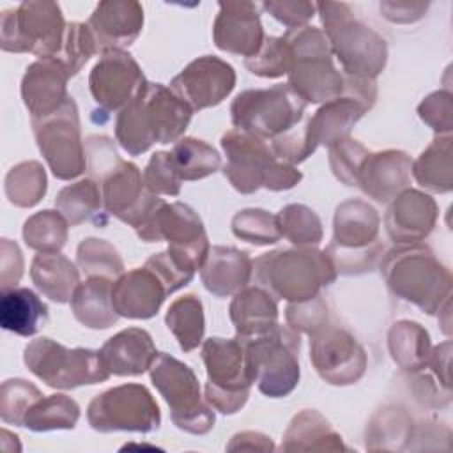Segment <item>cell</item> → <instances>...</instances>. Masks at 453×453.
<instances>
[{"mask_svg":"<svg viewBox=\"0 0 453 453\" xmlns=\"http://www.w3.org/2000/svg\"><path fill=\"white\" fill-rule=\"evenodd\" d=\"M193 110L163 83L145 81L133 99L117 113L115 138L120 147L140 156L154 143L180 140Z\"/></svg>","mask_w":453,"mask_h":453,"instance_id":"cell-1","label":"cell"},{"mask_svg":"<svg viewBox=\"0 0 453 453\" xmlns=\"http://www.w3.org/2000/svg\"><path fill=\"white\" fill-rule=\"evenodd\" d=\"M380 274L396 297L426 315H435L451 299V273L426 244L393 248L380 260Z\"/></svg>","mask_w":453,"mask_h":453,"instance_id":"cell-2","label":"cell"},{"mask_svg":"<svg viewBox=\"0 0 453 453\" xmlns=\"http://www.w3.org/2000/svg\"><path fill=\"white\" fill-rule=\"evenodd\" d=\"M315 7L331 44L333 57H336L342 65V74L375 81L388 62L386 39L359 21L349 4L317 2Z\"/></svg>","mask_w":453,"mask_h":453,"instance_id":"cell-3","label":"cell"},{"mask_svg":"<svg viewBox=\"0 0 453 453\" xmlns=\"http://www.w3.org/2000/svg\"><path fill=\"white\" fill-rule=\"evenodd\" d=\"M258 287L288 303H303L336 280V269L326 251L315 248L274 250L253 260Z\"/></svg>","mask_w":453,"mask_h":453,"instance_id":"cell-4","label":"cell"},{"mask_svg":"<svg viewBox=\"0 0 453 453\" xmlns=\"http://www.w3.org/2000/svg\"><path fill=\"white\" fill-rule=\"evenodd\" d=\"M221 149L226 156L223 175L242 195L260 188L269 191L292 189L303 179L294 165L278 159L265 140L255 134L230 129L221 136Z\"/></svg>","mask_w":453,"mask_h":453,"instance_id":"cell-5","label":"cell"},{"mask_svg":"<svg viewBox=\"0 0 453 453\" xmlns=\"http://www.w3.org/2000/svg\"><path fill=\"white\" fill-rule=\"evenodd\" d=\"M292 50L288 87L306 103H327L343 96V74L333 64V50L317 27L287 30L283 35Z\"/></svg>","mask_w":453,"mask_h":453,"instance_id":"cell-6","label":"cell"},{"mask_svg":"<svg viewBox=\"0 0 453 453\" xmlns=\"http://www.w3.org/2000/svg\"><path fill=\"white\" fill-rule=\"evenodd\" d=\"M379 226L377 211L361 198L345 200L336 207L333 239L324 250L336 273L361 274L375 267L382 255Z\"/></svg>","mask_w":453,"mask_h":453,"instance_id":"cell-7","label":"cell"},{"mask_svg":"<svg viewBox=\"0 0 453 453\" xmlns=\"http://www.w3.org/2000/svg\"><path fill=\"white\" fill-rule=\"evenodd\" d=\"M237 336V334H235ZM246 347V359L253 384L269 398L290 395L299 382V333L288 326H274L257 336H239Z\"/></svg>","mask_w":453,"mask_h":453,"instance_id":"cell-8","label":"cell"},{"mask_svg":"<svg viewBox=\"0 0 453 453\" xmlns=\"http://www.w3.org/2000/svg\"><path fill=\"white\" fill-rule=\"evenodd\" d=\"M65 28L67 23L57 2H21L0 16V46L4 51L57 58L62 51Z\"/></svg>","mask_w":453,"mask_h":453,"instance_id":"cell-9","label":"cell"},{"mask_svg":"<svg viewBox=\"0 0 453 453\" xmlns=\"http://www.w3.org/2000/svg\"><path fill=\"white\" fill-rule=\"evenodd\" d=\"M306 101L287 83L269 88H248L230 104L235 129L262 140H274L304 120Z\"/></svg>","mask_w":453,"mask_h":453,"instance_id":"cell-10","label":"cell"},{"mask_svg":"<svg viewBox=\"0 0 453 453\" xmlns=\"http://www.w3.org/2000/svg\"><path fill=\"white\" fill-rule=\"evenodd\" d=\"M149 373L168 403L170 418L177 428L193 435H203L214 428V411L202 396L198 377L186 363L159 352Z\"/></svg>","mask_w":453,"mask_h":453,"instance_id":"cell-11","label":"cell"},{"mask_svg":"<svg viewBox=\"0 0 453 453\" xmlns=\"http://www.w3.org/2000/svg\"><path fill=\"white\" fill-rule=\"evenodd\" d=\"M207 372L205 400L221 414H235L244 407L253 386L244 342L235 338H207L202 345Z\"/></svg>","mask_w":453,"mask_h":453,"instance_id":"cell-12","label":"cell"},{"mask_svg":"<svg viewBox=\"0 0 453 453\" xmlns=\"http://www.w3.org/2000/svg\"><path fill=\"white\" fill-rule=\"evenodd\" d=\"M23 363L46 386L57 389H74L110 379L99 350L67 349L48 336L32 340L25 347Z\"/></svg>","mask_w":453,"mask_h":453,"instance_id":"cell-13","label":"cell"},{"mask_svg":"<svg viewBox=\"0 0 453 453\" xmlns=\"http://www.w3.org/2000/svg\"><path fill=\"white\" fill-rule=\"evenodd\" d=\"M145 242L168 241V253L182 265L196 271L203 265L211 244L200 216L182 202L161 200L152 214L136 228Z\"/></svg>","mask_w":453,"mask_h":453,"instance_id":"cell-14","label":"cell"},{"mask_svg":"<svg viewBox=\"0 0 453 453\" xmlns=\"http://www.w3.org/2000/svg\"><path fill=\"white\" fill-rule=\"evenodd\" d=\"M88 425L108 432H154L161 425L159 405L142 384H120L94 396L87 407Z\"/></svg>","mask_w":453,"mask_h":453,"instance_id":"cell-15","label":"cell"},{"mask_svg":"<svg viewBox=\"0 0 453 453\" xmlns=\"http://www.w3.org/2000/svg\"><path fill=\"white\" fill-rule=\"evenodd\" d=\"M37 147L51 173L60 180L80 177L87 170V154L80 136V117L73 97L41 120H32Z\"/></svg>","mask_w":453,"mask_h":453,"instance_id":"cell-16","label":"cell"},{"mask_svg":"<svg viewBox=\"0 0 453 453\" xmlns=\"http://www.w3.org/2000/svg\"><path fill=\"white\" fill-rule=\"evenodd\" d=\"M310 361L327 384L349 386L357 382L368 359L361 343L340 326H324L310 336Z\"/></svg>","mask_w":453,"mask_h":453,"instance_id":"cell-17","label":"cell"},{"mask_svg":"<svg viewBox=\"0 0 453 453\" xmlns=\"http://www.w3.org/2000/svg\"><path fill=\"white\" fill-rule=\"evenodd\" d=\"M103 207L111 216L134 230L152 214L163 198L152 195L134 163L120 159L113 170L101 179Z\"/></svg>","mask_w":453,"mask_h":453,"instance_id":"cell-18","label":"cell"},{"mask_svg":"<svg viewBox=\"0 0 453 453\" xmlns=\"http://www.w3.org/2000/svg\"><path fill=\"white\" fill-rule=\"evenodd\" d=\"M234 87V67L214 55L195 58L170 83V88L188 103L193 111L218 106Z\"/></svg>","mask_w":453,"mask_h":453,"instance_id":"cell-19","label":"cell"},{"mask_svg":"<svg viewBox=\"0 0 453 453\" xmlns=\"http://www.w3.org/2000/svg\"><path fill=\"white\" fill-rule=\"evenodd\" d=\"M138 62L124 50H110L90 71L88 88L94 101L106 111L122 110L145 83Z\"/></svg>","mask_w":453,"mask_h":453,"instance_id":"cell-20","label":"cell"},{"mask_svg":"<svg viewBox=\"0 0 453 453\" xmlns=\"http://www.w3.org/2000/svg\"><path fill=\"white\" fill-rule=\"evenodd\" d=\"M219 12L212 25L214 44L226 53L250 58L264 42L258 5L255 2H219Z\"/></svg>","mask_w":453,"mask_h":453,"instance_id":"cell-21","label":"cell"},{"mask_svg":"<svg viewBox=\"0 0 453 453\" xmlns=\"http://www.w3.org/2000/svg\"><path fill=\"white\" fill-rule=\"evenodd\" d=\"M437 216L439 209L430 195L407 188L389 202L384 214V226L396 246L416 244L430 235Z\"/></svg>","mask_w":453,"mask_h":453,"instance_id":"cell-22","label":"cell"},{"mask_svg":"<svg viewBox=\"0 0 453 453\" xmlns=\"http://www.w3.org/2000/svg\"><path fill=\"white\" fill-rule=\"evenodd\" d=\"M97 50H124L143 28V7L134 0L99 2L87 21Z\"/></svg>","mask_w":453,"mask_h":453,"instance_id":"cell-23","label":"cell"},{"mask_svg":"<svg viewBox=\"0 0 453 453\" xmlns=\"http://www.w3.org/2000/svg\"><path fill=\"white\" fill-rule=\"evenodd\" d=\"M411 166L412 159L403 150L368 152L357 170L356 186L375 202L388 203L409 188Z\"/></svg>","mask_w":453,"mask_h":453,"instance_id":"cell-24","label":"cell"},{"mask_svg":"<svg viewBox=\"0 0 453 453\" xmlns=\"http://www.w3.org/2000/svg\"><path fill=\"white\" fill-rule=\"evenodd\" d=\"M168 290L147 265L122 273L111 287V301L119 317L152 319L165 303Z\"/></svg>","mask_w":453,"mask_h":453,"instance_id":"cell-25","label":"cell"},{"mask_svg":"<svg viewBox=\"0 0 453 453\" xmlns=\"http://www.w3.org/2000/svg\"><path fill=\"white\" fill-rule=\"evenodd\" d=\"M67 73L51 58H39L32 62L21 80V97L32 120L46 119L57 113L67 96Z\"/></svg>","mask_w":453,"mask_h":453,"instance_id":"cell-26","label":"cell"},{"mask_svg":"<svg viewBox=\"0 0 453 453\" xmlns=\"http://www.w3.org/2000/svg\"><path fill=\"white\" fill-rule=\"evenodd\" d=\"M99 354L110 375L136 377L150 370L159 352L145 329L127 327L108 338Z\"/></svg>","mask_w":453,"mask_h":453,"instance_id":"cell-27","label":"cell"},{"mask_svg":"<svg viewBox=\"0 0 453 453\" xmlns=\"http://www.w3.org/2000/svg\"><path fill=\"white\" fill-rule=\"evenodd\" d=\"M253 276L251 257L234 246H212L200 267L203 287L216 297H228L248 287Z\"/></svg>","mask_w":453,"mask_h":453,"instance_id":"cell-28","label":"cell"},{"mask_svg":"<svg viewBox=\"0 0 453 453\" xmlns=\"http://www.w3.org/2000/svg\"><path fill=\"white\" fill-rule=\"evenodd\" d=\"M370 108L350 96H340L324 103L313 117H308L306 127L315 147H333L349 138L352 127Z\"/></svg>","mask_w":453,"mask_h":453,"instance_id":"cell-29","label":"cell"},{"mask_svg":"<svg viewBox=\"0 0 453 453\" xmlns=\"http://www.w3.org/2000/svg\"><path fill=\"white\" fill-rule=\"evenodd\" d=\"M228 311L237 336H257L278 326L276 299L258 285L244 287L234 294Z\"/></svg>","mask_w":453,"mask_h":453,"instance_id":"cell-30","label":"cell"},{"mask_svg":"<svg viewBox=\"0 0 453 453\" xmlns=\"http://www.w3.org/2000/svg\"><path fill=\"white\" fill-rule=\"evenodd\" d=\"M50 320L48 306L39 296L25 287L2 290L0 296V326L19 336L37 334Z\"/></svg>","mask_w":453,"mask_h":453,"instance_id":"cell-31","label":"cell"},{"mask_svg":"<svg viewBox=\"0 0 453 453\" xmlns=\"http://www.w3.org/2000/svg\"><path fill=\"white\" fill-rule=\"evenodd\" d=\"M283 451H342L347 449L342 435L317 411L297 412L283 434Z\"/></svg>","mask_w":453,"mask_h":453,"instance_id":"cell-32","label":"cell"},{"mask_svg":"<svg viewBox=\"0 0 453 453\" xmlns=\"http://www.w3.org/2000/svg\"><path fill=\"white\" fill-rule=\"evenodd\" d=\"M113 280L104 276H90L80 283L71 297V311L74 319L90 329H108L119 319L111 301Z\"/></svg>","mask_w":453,"mask_h":453,"instance_id":"cell-33","label":"cell"},{"mask_svg":"<svg viewBox=\"0 0 453 453\" xmlns=\"http://www.w3.org/2000/svg\"><path fill=\"white\" fill-rule=\"evenodd\" d=\"M30 276L39 292L60 304L71 301L80 285L76 265L58 251L35 255L30 265Z\"/></svg>","mask_w":453,"mask_h":453,"instance_id":"cell-34","label":"cell"},{"mask_svg":"<svg viewBox=\"0 0 453 453\" xmlns=\"http://www.w3.org/2000/svg\"><path fill=\"white\" fill-rule=\"evenodd\" d=\"M388 349L393 361L405 372H423L432 350L428 331L412 320H398L389 327Z\"/></svg>","mask_w":453,"mask_h":453,"instance_id":"cell-35","label":"cell"},{"mask_svg":"<svg viewBox=\"0 0 453 453\" xmlns=\"http://www.w3.org/2000/svg\"><path fill=\"white\" fill-rule=\"evenodd\" d=\"M453 143L451 136H435L434 142L412 161L411 173L416 182L432 193H448L453 188Z\"/></svg>","mask_w":453,"mask_h":453,"instance_id":"cell-36","label":"cell"},{"mask_svg":"<svg viewBox=\"0 0 453 453\" xmlns=\"http://www.w3.org/2000/svg\"><path fill=\"white\" fill-rule=\"evenodd\" d=\"M166 327L177 338L180 350L191 352L195 350L202 340L205 331L203 306L202 301L195 294H186L177 297L166 311L165 317Z\"/></svg>","mask_w":453,"mask_h":453,"instance_id":"cell-37","label":"cell"},{"mask_svg":"<svg viewBox=\"0 0 453 453\" xmlns=\"http://www.w3.org/2000/svg\"><path fill=\"white\" fill-rule=\"evenodd\" d=\"M172 159L180 180H200L221 168V156L203 140L184 136L173 143Z\"/></svg>","mask_w":453,"mask_h":453,"instance_id":"cell-38","label":"cell"},{"mask_svg":"<svg viewBox=\"0 0 453 453\" xmlns=\"http://www.w3.org/2000/svg\"><path fill=\"white\" fill-rule=\"evenodd\" d=\"M412 439V418L400 405L380 409L366 428L368 449H402Z\"/></svg>","mask_w":453,"mask_h":453,"instance_id":"cell-39","label":"cell"},{"mask_svg":"<svg viewBox=\"0 0 453 453\" xmlns=\"http://www.w3.org/2000/svg\"><path fill=\"white\" fill-rule=\"evenodd\" d=\"M80 419V405L67 395L41 396L25 414L23 426L32 432L71 430Z\"/></svg>","mask_w":453,"mask_h":453,"instance_id":"cell-40","label":"cell"},{"mask_svg":"<svg viewBox=\"0 0 453 453\" xmlns=\"http://www.w3.org/2000/svg\"><path fill=\"white\" fill-rule=\"evenodd\" d=\"M103 205V195L94 179H81L58 191L55 198L57 211L69 221L71 226L96 219Z\"/></svg>","mask_w":453,"mask_h":453,"instance_id":"cell-41","label":"cell"},{"mask_svg":"<svg viewBox=\"0 0 453 453\" xmlns=\"http://www.w3.org/2000/svg\"><path fill=\"white\" fill-rule=\"evenodd\" d=\"M5 196L16 207H34L46 193V172L39 161H23L5 175Z\"/></svg>","mask_w":453,"mask_h":453,"instance_id":"cell-42","label":"cell"},{"mask_svg":"<svg viewBox=\"0 0 453 453\" xmlns=\"http://www.w3.org/2000/svg\"><path fill=\"white\" fill-rule=\"evenodd\" d=\"M69 232V221L58 211H41L30 216L23 225L25 244L39 253L58 251Z\"/></svg>","mask_w":453,"mask_h":453,"instance_id":"cell-43","label":"cell"},{"mask_svg":"<svg viewBox=\"0 0 453 453\" xmlns=\"http://www.w3.org/2000/svg\"><path fill=\"white\" fill-rule=\"evenodd\" d=\"M281 237L299 248H313L322 241V223L317 212L303 203H288L276 214Z\"/></svg>","mask_w":453,"mask_h":453,"instance_id":"cell-44","label":"cell"},{"mask_svg":"<svg viewBox=\"0 0 453 453\" xmlns=\"http://www.w3.org/2000/svg\"><path fill=\"white\" fill-rule=\"evenodd\" d=\"M76 265L88 278L104 276L117 280L124 273V262L113 244L96 237H88L80 242L76 250Z\"/></svg>","mask_w":453,"mask_h":453,"instance_id":"cell-45","label":"cell"},{"mask_svg":"<svg viewBox=\"0 0 453 453\" xmlns=\"http://www.w3.org/2000/svg\"><path fill=\"white\" fill-rule=\"evenodd\" d=\"M232 232L237 239L255 246L274 244L281 239L276 214L264 209H242L232 218Z\"/></svg>","mask_w":453,"mask_h":453,"instance_id":"cell-46","label":"cell"},{"mask_svg":"<svg viewBox=\"0 0 453 453\" xmlns=\"http://www.w3.org/2000/svg\"><path fill=\"white\" fill-rule=\"evenodd\" d=\"M244 65L250 73L262 78H280L288 74L292 65V50L287 39L265 35L262 48L257 55L244 58Z\"/></svg>","mask_w":453,"mask_h":453,"instance_id":"cell-47","label":"cell"},{"mask_svg":"<svg viewBox=\"0 0 453 453\" xmlns=\"http://www.w3.org/2000/svg\"><path fill=\"white\" fill-rule=\"evenodd\" d=\"M97 51L99 50L88 25L73 21V23H67L60 55L51 60H57L71 78L78 74V71L85 65V62Z\"/></svg>","mask_w":453,"mask_h":453,"instance_id":"cell-48","label":"cell"},{"mask_svg":"<svg viewBox=\"0 0 453 453\" xmlns=\"http://www.w3.org/2000/svg\"><path fill=\"white\" fill-rule=\"evenodd\" d=\"M41 391L23 380V379H9L2 384L0 391V416L4 423L23 426L25 414L28 409L41 398Z\"/></svg>","mask_w":453,"mask_h":453,"instance_id":"cell-49","label":"cell"},{"mask_svg":"<svg viewBox=\"0 0 453 453\" xmlns=\"http://www.w3.org/2000/svg\"><path fill=\"white\" fill-rule=\"evenodd\" d=\"M143 182H145V188L156 196L157 195L177 196L180 193L182 180L175 170L170 152L159 150L150 156L143 170Z\"/></svg>","mask_w":453,"mask_h":453,"instance_id":"cell-50","label":"cell"},{"mask_svg":"<svg viewBox=\"0 0 453 453\" xmlns=\"http://www.w3.org/2000/svg\"><path fill=\"white\" fill-rule=\"evenodd\" d=\"M368 149L350 136L329 147V166L338 180L345 186H356L357 170L363 159L368 156Z\"/></svg>","mask_w":453,"mask_h":453,"instance_id":"cell-51","label":"cell"},{"mask_svg":"<svg viewBox=\"0 0 453 453\" xmlns=\"http://www.w3.org/2000/svg\"><path fill=\"white\" fill-rule=\"evenodd\" d=\"M285 319L288 327L311 336L313 333L329 324L327 304L320 294L303 303H290L285 310Z\"/></svg>","mask_w":453,"mask_h":453,"instance_id":"cell-52","label":"cell"},{"mask_svg":"<svg viewBox=\"0 0 453 453\" xmlns=\"http://www.w3.org/2000/svg\"><path fill=\"white\" fill-rule=\"evenodd\" d=\"M419 119L430 126L437 136L449 134L453 129V96L449 90H437L426 96L418 106Z\"/></svg>","mask_w":453,"mask_h":453,"instance_id":"cell-53","label":"cell"},{"mask_svg":"<svg viewBox=\"0 0 453 453\" xmlns=\"http://www.w3.org/2000/svg\"><path fill=\"white\" fill-rule=\"evenodd\" d=\"M306 120L308 119L304 117V120L301 124H297L290 131L283 133L281 136L271 140V150L274 152V156L278 159H281L288 165H296V163L304 161L317 150V147L310 140Z\"/></svg>","mask_w":453,"mask_h":453,"instance_id":"cell-54","label":"cell"},{"mask_svg":"<svg viewBox=\"0 0 453 453\" xmlns=\"http://www.w3.org/2000/svg\"><path fill=\"white\" fill-rule=\"evenodd\" d=\"M145 265L149 269H152L161 278V281L165 283L168 294H173L175 290L186 287L193 280V276H195L193 269L182 265L168 251L154 253L152 257L147 258Z\"/></svg>","mask_w":453,"mask_h":453,"instance_id":"cell-55","label":"cell"},{"mask_svg":"<svg viewBox=\"0 0 453 453\" xmlns=\"http://www.w3.org/2000/svg\"><path fill=\"white\" fill-rule=\"evenodd\" d=\"M262 9L283 23L288 30L306 27L317 11L315 4L306 0H265Z\"/></svg>","mask_w":453,"mask_h":453,"instance_id":"cell-56","label":"cell"},{"mask_svg":"<svg viewBox=\"0 0 453 453\" xmlns=\"http://www.w3.org/2000/svg\"><path fill=\"white\" fill-rule=\"evenodd\" d=\"M85 154H87L90 179H97V180H101L120 161L108 136H99V134L88 136L85 143Z\"/></svg>","mask_w":453,"mask_h":453,"instance_id":"cell-57","label":"cell"},{"mask_svg":"<svg viewBox=\"0 0 453 453\" xmlns=\"http://www.w3.org/2000/svg\"><path fill=\"white\" fill-rule=\"evenodd\" d=\"M0 273H2V290L12 288L23 274V257L16 242L2 239L0 242Z\"/></svg>","mask_w":453,"mask_h":453,"instance_id":"cell-58","label":"cell"},{"mask_svg":"<svg viewBox=\"0 0 453 453\" xmlns=\"http://www.w3.org/2000/svg\"><path fill=\"white\" fill-rule=\"evenodd\" d=\"M428 9V2H382L380 12L393 23H412L423 18Z\"/></svg>","mask_w":453,"mask_h":453,"instance_id":"cell-59","label":"cell"},{"mask_svg":"<svg viewBox=\"0 0 453 453\" xmlns=\"http://www.w3.org/2000/svg\"><path fill=\"white\" fill-rule=\"evenodd\" d=\"M228 451H235V449H260V451H267V449H274L271 437L260 434V432H241L235 434L230 441V444L226 446Z\"/></svg>","mask_w":453,"mask_h":453,"instance_id":"cell-60","label":"cell"}]
</instances>
